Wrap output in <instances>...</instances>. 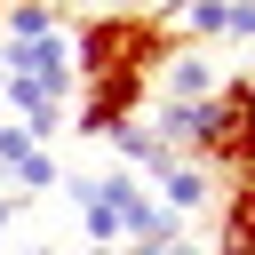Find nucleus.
I'll return each mask as SVG.
<instances>
[{
	"label": "nucleus",
	"instance_id": "1",
	"mask_svg": "<svg viewBox=\"0 0 255 255\" xmlns=\"http://www.w3.org/2000/svg\"><path fill=\"white\" fill-rule=\"evenodd\" d=\"M175 56H183V32L167 16H120V8H104V16H88L72 32V72L80 80H151Z\"/></svg>",
	"mask_w": 255,
	"mask_h": 255
},
{
	"label": "nucleus",
	"instance_id": "2",
	"mask_svg": "<svg viewBox=\"0 0 255 255\" xmlns=\"http://www.w3.org/2000/svg\"><path fill=\"white\" fill-rule=\"evenodd\" d=\"M199 167H231V175L255 167V72H231L215 88V135H207Z\"/></svg>",
	"mask_w": 255,
	"mask_h": 255
},
{
	"label": "nucleus",
	"instance_id": "3",
	"mask_svg": "<svg viewBox=\"0 0 255 255\" xmlns=\"http://www.w3.org/2000/svg\"><path fill=\"white\" fill-rule=\"evenodd\" d=\"M143 88H151V80H80V96H72V128H80V135H112V128H128V120L143 112Z\"/></svg>",
	"mask_w": 255,
	"mask_h": 255
},
{
	"label": "nucleus",
	"instance_id": "4",
	"mask_svg": "<svg viewBox=\"0 0 255 255\" xmlns=\"http://www.w3.org/2000/svg\"><path fill=\"white\" fill-rule=\"evenodd\" d=\"M151 183H159V191H151V199H159V207H167V215H175V223H191V215H199V207H207V199H215V175H207V167H199V159H175V167H159V175H151Z\"/></svg>",
	"mask_w": 255,
	"mask_h": 255
},
{
	"label": "nucleus",
	"instance_id": "5",
	"mask_svg": "<svg viewBox=\"0 0 255 255\" xmlns=\"http://www.w3.org/2000/svg\"><path fill=\"white\" fill-rule=\"evenodd\" d=\"M215 255H255V167H247V175H231V191H223Z\"/></svg>",
	"mask_w": 255,
	"mask_h": 255
},
{
	"label": "nucleus",
	"instance_id": "6",
	"mask_svg": "<svg viewBox=\"0 0 255 255\" xmlns=\"http://www.w3.org/2000/svg\"><path fill=\"white\" fill-rule=\"evenodd\" d=\"M104 143H112V159H120L128 175H159V167H175V151L151 135V120H128V128H112Z\"/></svg>",
	"mask_w": 255,
	"mask_h": 255
},
{
	"label": "nucleus",
	"instance_id": "7",
	"mask_svg": "<svg viewBox=\"0 0 255 255\" xmlns=\"http://www.w3.org/2000/svg\"><path fill=\"white\" fill-rule=\"evenodd\" d=\"M215 88H223V80H215V64H207V56H191V48H183V56L167 64V104H207Z\"/></svg>",
	"mask_w": 255,
	"mask_h": 255
},
{
	"label": "nucleus",
	"instance_id": "8",
	"mask_svg": "<svg viewBox=\"0 0 255 255\" xmlns=\"http://www.w3.org/2000/svg\"><path fill=\"white\" fill-rule=\"evenodd\" d=\"M175 32H183V48H207V40H223V0H191V8L175 16Z\"/></svg>",
	"mask_w": 255,
	"mask_h": 255
},
{
	"label": "nucleus",
	"instance_id": "9",
	"mask_svg": "<svg viewBox=\"0 0 255 255\" xmlns=\"http://www.w3.org/2000/svg\"><path fill=\"white\" fill-rule=\"evenodd\" d=\"M223 40L255 48V0H223Z\"/></svg>",
	"mask_w": 255,
	"mask_h": 255
},
{
	"label": "nucleus",
	"instance_id": "10",
	"mask_svg": "<svg viewBox=\"0 0 255 255\" xmlns=\"http://www.w3.org/2000/svg\"><path fill=\"white\" fill-rule=\"evenodd\" d=\"M120 16H159V0H120Z\"/></svg>",
	"mask_w": 255,
	"mask_h": 255
},
{
	"label": "nucleus",
	"instance_id": "11",
	"mask_svg": "<svg viewBox=\"0 0 255 255\" xmlns=\"http://www.w3.org/2000/svg\"><path fill=\"white\" fill-rule=\"evenodd\" d=\"M8 223H16V199H8V191H0V239H8Z\"/></svg>",
	"mask_w": 255,
	"mask_h": 255
},
{
	"label": "nucleus",
	"instance_id": "12",
	"mask_svg": "<svg viewBox=\"0 0 255 255\" xmlns=\"http://www.w3.org/2000/svg\"><path fill=\"white\" fill-rule=\"evenodd\" d=\"M80 255H120V247H80Z\"/></svg>",
	"mask_w": 255,
	"mask_h": 255
},
{
	"label": "nucleus",
	"instance_id": "13",
	"mask_svg": "<svg viewBox=\"0 0 255 255\" xmlns=\"http://www.w3.org/2000/svg\"><path fill=\"white\" fill-rule=\"evenodd\" d=\"M32 255H56V247H32Z\"/></svg>",
	"mask_w": 255,
	"mask_h": 255
}]
</instances>
